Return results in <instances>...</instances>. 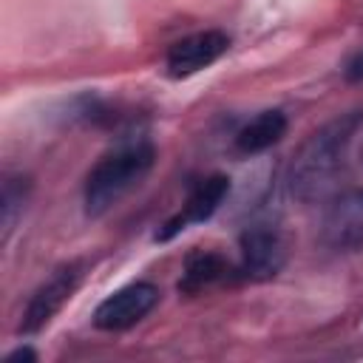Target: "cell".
I'll use <instances>...</instances> for the list:
<instances>
[{
	"label": "cell",
	"instance_id": "11",
	"mask_svg": "<svg viewBox=\"0 0 363 363\" xmlns=\"http://www.w3.org/2000/svg\"><path fill=\"white\" fill-rule=\"evenodd\" d=\"M31 196V179L23 173H6L3 179V199H0V213H3V241L11 235L17 218L23 216L26 204Z\"/></svg>",
	"mask_w": 363,
	"mask_h": 363
},
{
	"label": "cell",
	"instance_id": "6",
	"mask_svg": "<svg viewBox=\"0 0 363 363\" xmlns=\"http://www.w3.org/2000/svg\"><path fill=\"white\" fill-rule=\"evenodd\" d=\"M227 193H230V179H227L224 173H213V176L199 179V182L193 184V190L187 193L182 210H179L176 216H170V218L159 227L156 241H170V238H176L179 233H184L187 227L204 224L207 218H213V213L224 204Z\"/></svg>",
	"mask_w": 363,
	"mask_h": 363
},
{
	"label": "cell",
	"instance_id": "13",
	"mask_svg": "<svg viewBox=\"0 0 363 363\" xmlns=\"http://www.w3.org/2000/svg\"><path fill=\"white\" fill-rule=\"evenodd\" d=\"M17 360H37V352L31 346H17L14 352L6 354V363H17Z\"/></svg>",
	"mask_w": 363,
	"mask_h": 363
},
{
	"label": "cell",
	"instance_id": "2",
	"mask_svg": "<svg viewBox=\"0 0 363 363\" xmlns=\"http://www.w3.org/2000/svg\"><path fill=\"white\" fill-rule=\"evenodd\" d=\"M156 147L147 139H130L111 153H105L91 173L85 176L82 204L91 218L105 216L113 204H119L153 167Z\"/></svg>",
	"mask_w": 363,
	"mask_h": 363
},
{
	"label": "cell",
	"instance_id": "8",
	"mask_svg": "<svg viewBox=\"0 0 363 363\" xmlns=\"http://www.w3.org/2000/svg\"><path fill=\"white\" fill-rule=\"evenodd\" d=\"M320 241L335 252L363 247V190L337 196L320 221Z\"/></svg>",
	"mask_w": 363,
	"mask_h": 363
},
{
	"label": "cell",
	"instance_id": "12",
	"mask_svg": "<svg viewBox=\"0 0 363 363\" xmlns=\"http://www.w3.org/2000/svg\"><path fill=\"white\" fill-rule=\"evenodd\" d=\"M343 74H346V79H349V82H360V79H363V48H360L357 54H352V57H349V62H346Z\"/></svg>",
	"mask_w": 363,
	"mask_h": 363
},
{
	"label": "cell",
	"instance_id": "4",
	"mask_svg": "<svg viewBox=\"0 0 363 363\" xmlns=\"http://www.w3.org/2000/svg\"><path fill=\"white\" fill-rule=\"evenodd\" d=\"M159 286L150 281H136L128 284L116 292H111L96 309H94V326L102 332H125L130 326H136L142 318H147L153 312V306L159 303Z\"/></svg>",
	"mask_w": 363,
	"mask_h": 363
},
{
	"label": "cell",
	"instance_id": "10",
	"mask_svg": "<svg viewBox=\"0 0 363 363\" xmlns=\"http://www.w3.org/2000/svg\"><path fill=\"white\" fill-rule=\"evenodd\" d=\"M230 261L221 255V252H190L187 261H184V269H182V278H179V292L184 295H196L218 281H224L230 275Z\"/></svg>",
	"mask_w": 363,
	"mask_h": 363
},
{
	"label": "cell",
	"instance_id": "1",
	"mask_svg": "<svg viewBox=\"0 0 363 363\" xmlns=\"http://www.w3.org/2000/svg\"><path fill=\"white\" fill-rule=\"evenodd\" d=\"M360 125H363V111L340 113L332 122L320 125L298 147L286 170V187L292 199L303 204H315L335 190L337 176L343 173L346 164V150Z\"/></svg>",
	"mask_w": 363,
	"mask_h": 363
},
{
	"label": "cell",
	"instance_id": "3",
	"mask_svg": "<svg viewBox=\"0 0 363 363\" xmlns=\"http://www.w3.org/2000/svg\"><path fill=\"white\" fill-rule=\"evenodd\" d=\"M82 275H85L82 261H68L60 269H54V275L48 281H43L34 289V295L28 298V303L23 309V318H20V332L23 335H37L40 329H45L54 320V315L71 301Z\"/></svg>",
	"mask_w": 363,
	"mask_h": 363
},
{
	"label": "cell",
	"instance_id": "5",
	"mask_svg": "<svg viewBox=\"0 0 363 363\" xmlns=\"http://www.w3.org/2000/svg\"><path fill=\"white\" fill-rule=\"evenodd\" d=\"M238 250H241L238 272L247 281H269L284 269V261H286L284 238L267 221L250 224L238 238Z\"/></svg>",
	"mask_w": 363,
	"mask_h": 363
},
{
	"label": "cell",
	"instance_id": "9",
	"mask_svg": "<svg viewBox=\"0 0 363 363\" xmlns=\"http://www.w3.org/2000/svg\"><path fill=\"white\" fill-rule=\"evenodd\" d=\"M289 122H286V113L278 111V108H269V111H261L258 116H252L238 133H235V147L247 156H255V153H264L269 150L272 145H278L286 133Z\"/></svg>",
	"mask_w": 363,
	"mask_h": 363
},
{
	"label": "cell",
	"instance_id": "7",
	"mask_svg": "<svg viewBox=\"0 0 363 363\" xmlns=\"http://www.w3.org/2000/svg\"><path fill=\"white\" fill-rule=\"evenodd\" d=\"M227 48H230V37L218 28H207V31L182 37L167 48L164 74L173 79L193 77V74L204 71L207 65H213L216 60H221L227 54Z\"/></svg>",
	"mask_w": 363,
	"mask_h": 363
}]
</instances>
